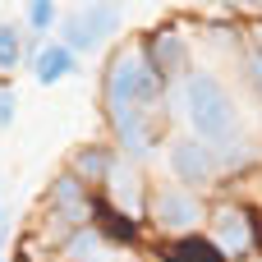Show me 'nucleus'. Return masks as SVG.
Returning a JSON list of instances; mask_svg holds the SVG:
<instances>
[{
    "instance_id": "obj_8",
    "label": "nucleus",
    "mask_w": 262,
    "mask_h": 262,
    "mask_svg": "<svg viewBox=\"0 0 262 262\" xmlns=\"http://www.w3.org/2000/svg\"><path fill=\"white\" fill-rule=\"evenodd\" d=\"M74 64H78V55L64 46V41H46L37 55H32V74H37V83H60V78H69L74 74Z\"/></svg>"
},
{
    "instance_id": "obj_15",
    "label": "nucleus",
    "mask_w": 262,
    "mask_h": 262,
    "mask_svg": "<svg viewBox=\"0 0 262 262\" xmlns=\"http://www.w3.org/2000/svg\"><path fill=\"white\" fill-rule=\"evenodd\" d=\"M51 23H55V0H28V28L46 32Z\"/></svg>"
},
{
    "instance_id": "obj_3",
    "label": "nucleus",
    "mask_w": 262,
    "mask_h": 262,
    "mask_svg": "<svg viewBox=\"0 0 262 262\" xmlns=\"http://www.w3.org/2000/svg\"><path fill=\"white\" fill-rule=\"evenodd\" d=\"M124 23V9L120 0H92V5H78L64 23H60V41L78 55V51H97L101 41H111Z\"/></svg>"
},
{
    "instance_id": "obj_10",
    "label": "nucleus",
    "mask_w": 262,
    "mask_h": 262,
    "mask_svg": "<svg viewBox=\"0 0 262 262\" xmlns=\"http://www.w3.org/2000/svg\"><path fill=\"white\" fill-rule=\"evenodd\" d=\"M170 262H230L221 249H216V239H203V235H180L175 244H170Z\"/></svg>"
},
{
    "instance_id": "obj_17",
    "label": "nucleus",
    "mask_w": 262,
    "mask_h": 262,
    "mask_svg": "<svg viewBox=\"0 0 262 262\" xmlns=\"http://www.w3.org/2000/svg\"><path fill=\"white\" fill-rule=\"evenodd\" d=\"M14 111H18V97H14L9 88H0V129L14 124Z\"/></svg>"
},
{
    "instance_id": "obj_20",
    "label": "nucleus",
    "mask_w": 262,
    "mask_h": 262,
    "mask_svg": "<svg viewBox=\"0 0 262 262\" xmlns=\"http://www.w3.org/2000/svg\"><path fill=\"white\" fill-rule=\"evenodd\" d=\"M0 221H5V212H0Z\"/></svg>"
},
{
    "instance_id": "obj_12",
    "label": "nucleus",
    "mask_w": 262,
    "mask_h": 262,
    "mask_svg": "<svg viewBox=\"0 0 262 262\" xmlns=\"http://www.w3.org/2000/svg\"><path fill=\"white\" fill-rule=\"evenodd\" d=\"M152 60H157L152 69H157L161 78H166V74H175V69L184 64V41H180L175 32H166V37H152Z\"/></svg>"
},
{
    "instance_id": "obj_16",
    "label": "nucleus",
    "mask_w": 262,
    "mask_h": 262,
    "mask_svg": "<svg viewBox=\"0 0 262 262\" xmlns=\"http://www.w3.org/2000/svg\"><path fill=\"white\" fill-rule=\"evenodd\" d=\"M253 161V147L249 143H239V147H226V152H216V166H226V170H244Z\"/></svg>"
},
{
    "instance_id": "obj_14",
    "label": "nucleus",
    "mask_w": 262,
    "mask_h": 262,
    "mask_svg": "<svg viewBox=\"0 0 262 262\" xmlns=\"http://www.w3.org/2000/svg\"><path fill=\"white\" fill-rule=\"evenodd\" d=\"M111 184H115V203H120V207H124V216H129V212L138 207V180L115 170V175H111Z\"/></svg>"
},
{
    "instance_id": "obj_9",
    "label": "nucleus",
    "mask_w": 262,
    "mask_h": 262,
    "mask_svg": "<svg viewBox=\"0 0 262 262\" xmlns=\"http://www.w3.org/2000/svg\"><path fill=\"white\" fill-rule=\"evenodd\" d=\"M51 207L64 216V221H88V189H83V180L78 175H60L55 184H51Z\"/></svg>"
},
{
    "instance_id": "obj_6",
    "label": "nucleus",
    "mask_w": 262,
    "mask_h": 262,
    "mask_svg": "<svg viewBox=\"0 0 262 262\" xmlns=\"http://www.w3.org/2000/svg\"><path fill=\"white\" fill-rule=\"evenodd\" d=\"M152 221L161 230H180L184 235L189 226H198V198L184 193V189H161L152 198Z\"/></svg>"
},
{
    "instance_id": "obj_18",
    "label": "nucleus",
    "mask_w": 262,
    "mask_h": 262,
    "mask_svg": "<svg viewBox=\"0 0 262 262\" xmlns=\"http://www.w3.org/2000/svg\"><path fill=\"white\" fill-rule=\"evenodd\" d=\"M244 74H249V83H253V92L262 97V51H253V55L244 60Z\"/></svg>"
},
{
    "instance_id": "obj_2",
    "label": "nucleus",
    "mask_w": 262,
    "mask_h": 262,
    "mask_svg": "<svg viewBox=\"0 0 262 262\" xmlns=\"http://www.w3.org/2000/svg\"><path fill=\"white\" fill-rule=\"evenodd\" d=\"M161 74L147 64L143 51H120L106 69V106H152L161 97Z\"/></svg>"
},
{
    "instance_id": "obj_4",
    "label": "nucleus",
    "mask_w": 262,
    "mask_h": 262,
    "mask_svg": "<svg viewBox=\"0 0 262 262\" xmlns=\"http://www.w3.org/2000/svg\"><path fill=\"white\" fill-rule=\"evenodd\" d=\"M111 129L124 143V152H134V157H147L152 143H157V120H152L147 106H115L111 111Z\"/></svg>"
},
{
    "instance_id": "obj_13",
    "label": "nucleus",
    "mask_w": 262,
    "mask_h": 262,
    "mask_svg": "<svg viewBox=\"0 0 262 262\" xmlns=\"http://www.w3.org/2000/svg\"><path fill=\"white\" fill-rule=\"evenodd\" d=\"M23 60V32L14 23H0V74H14Z\"/></svg>"
},
{
    "instance_id": "obj_5",
    "label": "nucleus",
    "mask_w": 262,
    "mask_h": 262,
    "mask_svg": "<svg viewBox=\"0 0 262 262\" xmlns=\"http://www.w3.org/2000/svg\"><path fill=\"white\" fill-rule=\"evenodd\" d=\"M170 170H175V180H184V184H207V180L216 175V152H212V143H203V138H180V143L170 147Z\"/></svg>"
},
{
    "instance_id": "obj_1",
    "label": "nucleus",
    "mask_w": 262,
    "mask_h": 262,
    "mask_svg": "<svg viewBox=\"0 0 262 262\" xmlns=\"http://www.w3.org/2000/svg\"><path fill=\"white\" fill-rule=\"evenodd\" d=\"M184 115L203 143H226L239 124L235 97L212 78V74H189L184 78Z\"/></svg>"
},
{
    "instance_id": "obj_19",
    "label": "nucleus",
    "mask_w": 262,
    "mask_h": 262,
    "mask_svg": "<svg viewBox=\"0 0 262 262\" xmlns=\"http://www.w3.org/2000/svg\"><path fill=\"white\" fill-rule=\"evenodd\" d=\"M230 5H253V9H262V0H230Z\"/></svg>"
},
{
    "instance_id": "obj_11",
    "label": "nucleus",
    "mask_w": 262,
    "mask_h": 262,
    "mask_svg": "<svg viewBox=\"0 0 262 262\" xmlns=\"http://www.w3.org/2000/svg\"><path fill=\"white\" fill-rule=\"evenodd\" d=\"M74 175H78V180H111V175H115V157H111V147H78V157H74Z\"/></svg>"
},
{
    "instance_id": "obj_7",
    "label": "nucleus",
    "mask_w": 262,
    "mask_h": 262,
    "mask_svg": "<svg viewBox=\"0 0 262 262\" xmlns=\"http://www.w3.org/2000/svg\"><path fill=\"white\" fill-rule=\"evenodd\" d=\"M253 244V230H249V216L239 207H221L216 212V249L226 258H244Z\"/></svg>"
}]
</instances>
